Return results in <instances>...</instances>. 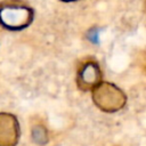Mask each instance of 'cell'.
<instances>
[{"label": "cell", "instance_id": "cell-1", "mask_svg": "<svg viewBox=\"0 0 146 146\" xmlns=\"http://www.w3.org/2000/svg\"><path fill=\"white\" fill-rule=\"evenodd\" d=\"M92 99L99 110L107 113L121 110L127 102L124 92L110 82H100L96 86L92 89Z\"/></svg>", "mask_w": 146, "mask_h": 146}, {"label": "cell", "instance_id": "cell-2", "mask_svg": "<svg viewBox=\"0 0 146 146\" xmlns=\"http://www.w3.org/2000/svg\"><path fill=\"white\" fill-rule=\"evenodd\" d=\"M32 21V10L21 5H5L0 8V22L10 30H19Z\"/></svg>", "mask_w": 146, "mask_h": 146}, {"label": "cell", "instance_id": "cell-3", "mask_svg": "<svg viewBox=\"0 0 146 146\" xmlns=\"http://www.w3.org/2000/svg\"><path fill=\"white\" fill-rule=\"evenodd\" d=\"M100 79L102 72L98 64L94 60H87L80 66L78 71L76 83L81 90L88 91L98 86L100 83Z\"/></svg>", "mask_w": 146, "mask_h": 146}, {"label": "cell", "instance_id": "cell-4", "mask_svg": "<svg viewBox=\"0 0 146 146\" xmlns=\"http://www.w3.org/2000/svg\"><path fill=\"white\" fill-rule=\"evenodd\" d=\"M19 137L17 119L9 113H0V146H15Z\"/></svg>", "mask_w": 146, "mask_h": 146}, {"label": "cell", "instance_id": "cell-5", "mask_svg": "<svg viewBox=\"0 0 146 146\" xmlns=\"http://www.w3.org/2000/svg\"><path fill=\"white\" fill-rule=\"evenodd\" d=\"M33 138L38 144H44L47 141V131L43 127H35L33 129Z\"/></svg>", "mask_w": 146, "mask_h": 146}, {"label": "cell", "instance_id": "cell-6", "mask_svg": "<svg viewBox=\"0 0 146 146\" xmlns=\"http://www.w3.org/2000/svg\"><path fill=\"white\" fill-rule=\"evenodd\" d=\"M145 9H146V0H145Z\"/></svg>", "mask_w": 146, "mask_h": 146}]
</instances>
